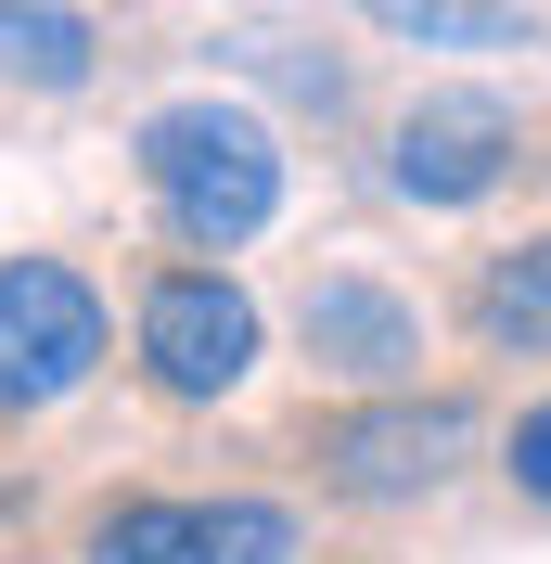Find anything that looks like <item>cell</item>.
<instances>
[{"label": "cell", "instance_id": "8", "mask_svg": "<svg viewBox=\"0 0 551 564\" xmlns=\"http://www.w3.org/2000/svg\"><path fill=\"white\" fill-rule=\"evenodd\" d=\"M475 334H487V347H514V359H551V231H539V245H514V257H487Z\"/></svg>", "mask_w": 551, "mask_h": 564}, {"label": "cell", "instance_id": "7", "mask_svg": "<svg viewBox=\"0 0 551 564\" xmlns=\"http://www.w3.org/2000/svg\"><path fill=\"white\" fill-rule=\"evenodd\" d=\"M90 65H104L90 13H65V0H0V77L13 90H90Z\"/></svg>", "mask_w": 551, "mask_h": 564}, {"label": "cell", "instance_id": "5", "mask_svg": "<svg viewBox=\"0 0 551 564\" xmlns=\"http://www.w3.org/2000/svg\"><path fill=\"white\" fill-rule=\"evenodd\" d=\"M526 129L500 90H423L411 116H398V141H385V180L411 193V206H487L500 180H514Z\"/></svg>", "mask_w": 551, "mask_h": 564}, {"label": "cell", "instance_id": "9", "mask_svg": "<svg viewBox=\"0 0 551 564\" xmlns=\"http://www.w3.org/2000/svg\"><path fill=\"white\" fill-rule=\"evenodd\" d=\"M385 39H423V52H514L539 39V0H372Z\"/></svg>", "mask_w": 551, "mask_h": 564}, {"label": "cell", "instance_id": "12", "mask_svg": "<svg viewBox=\"0 0 551 564\" xmlns=\"http://www.w3.org/2000/svg\"><path fill=\"white\" fill-rule=\"evenodd\" d=\"M231 65L282 77V90H295V104H321V116L346 104V65H334V52H321V39H295V26H244V39H231Z\"/></svg>", "mask_w": 551, "mask_h": 564}, {"label": "cell", "instance_id": "2", "mask_svg": "<svg viewBox=\"0 0 551 564\" xmlns=\"http://www.w3.org/2000/svg\"><path fill=\"white\" fill-rule=\"evenodd\" d=\"M141 372H154V398H231L244 372H257V295H244L231 270H206V257H180V270L141 282Z\"/></svg>", "mask_w": 551, "mask_h": 564}, {"label": "cell", "instance_id": "13", "mask_svg": "<svg viewBox=\"0 0 551 564\" xmlns=\"http://www.w3.org/2000/svg\"><path fill=\"white\" fill-rule=\"evenodd\" d=\"M514 488H526V500H551V398L514 423Z\"/></svg>", "mask_w": 551, "mask_h": 564}, {"label": "cell", "instance_id": "6", "mask_svg": "<svg viewBox=\"0 0 551 564\" xmlns=\"http://www.w3.org/2000/svg\"><path fill=\"white\" fill-rule=\"evenodd\" d=\"M309 359H321V372H346V386H411L423 321H411V295L334 270V282H309Z\"/></svg>", "mask_w": 551, "mask_h": 564}, {"label": "cell", "instance_id": "4", "mask_svg": "<svg viewBox=\"0 0 551 564\" xmlns=\"http://www.w3.org/2000/svg\"><path fill=\"white\" fill-rule=\"evenodd\" d=\"M462 449H475V411H462V398H372V411L321 423V488H346V500H423V488H449Z\"/></svg>", "mask_w": 551, "mask_h": 564}, {"label": "cell", "instance_id": "1", "mask_svg": "<svg viewBox=\"0 0 551 564\" xmlns=\"http://www.w3.org/2000/svg\"><path fill=\"white\" fill-rule=\"evenodd\" d=\"M141 180H154L168 245H193V257H231V245H257V231L282 218V141H270V116L218 104V90L141 116Z\"/></svg>", "mask_w": 551, "mask_h": 564}, {"label": "cell", "instance_id": "11", "mask_svg": "<svg viewBox=\"0 0 551 564\" xmlns=\"http://www.w3.org/2000/svg\"><path fill=\"white\" fill-rule=\"evenodd\" d=\"M90 564H193V500H116L90 527Z\"/></svg>", "mask_w": 551, "mask_h": 564}, {"label": "cell", "instance_id": "14", "mask_svg": "<svg viewBox=\"0 0 551 564\" xmlns=\"http://www.w3.org/2000/svg\"><path fill=\"white\" fill-rule=\"evenodd\" d=\"M0 513H13V475H0Z\"/></svg>", "mask_w": 551, "mask_h": 564}, {"label": "cell", "instance_id": "3", "mask_svg": "<svg viewBox=\"0 0 551 564\" xmlns=\"http://www.w3.org/2000/svg\"><path fill=\"white\" fill-rule=\"evenodd\" d=\"M104 372V295L65 257H0V411H52Z\"/></svg>", "mask_w": 551, "mask_h": 564}, {"label": "cell", "instance_id": "10", "mask_svg": "<svg viewBox=\"0 0 551 564\" xmlns=\"http://www.w3.org/2000/svg\"><path fill=\"white\" fill-rule=\"evenodd\" d=\"M193 564H295V513L282 500H206L193 513Z\"/></svg>", "mask_w": 551, "mask_h": 564}]
</instances>
